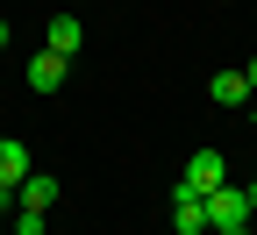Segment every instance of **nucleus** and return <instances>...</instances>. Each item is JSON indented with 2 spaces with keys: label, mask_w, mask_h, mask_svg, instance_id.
Returning <instances> with one entry per match:
<instances>
[{
  "label": "nucleus",
  "mask_w": 257,
  "mask_h": 235,
  "mask_svg": "<svg viewBox=\"0 0 257 235\" xmlns=\"http://www.w3.org/2000/svg\"><path fill=\"white\" fill-rule=\"evenodd\" d=\"M243 221H257V214H250V192H243L236 178L214 185V192H207V228H243Z\"/></svg>",
  "instance_id": "nucleus-1"
},
{
  "label": "nucleus",
  "mask_w": 257,
  "mask_h": 235,
  "mask_svg": "<svg viewBox=\"0 0 257 235\" xmlns=\"http://www.w3.org/2000/svg\"><path fill=\"white\" fill-rule=\"evenodd\" d=\"M64 72H72V57L43 43L36 57H29V72H22V79H29V93H57V86H64Z\"/></svg>",
  "instance_id": "nucleus-2"
},
{
  "label": "nucleus",
  "mask_w": 257,
  "mask_h": 235,
  "mask_svg": "<svg viewBox=\"0 0 257 235\" xmlns=\"http://www.w3.org/2000/svg\"><path fill=\"white\" fill-rule=\"evenodd\" d=\"M186 185H193V192L229 185V157H221V150H193V157H186Z\"/></svg>",
  "instance_id": "nucleus-3"
},
{
  "label": "nucleus",
  "mask_w": 257,
  "mask_h": 235,
  "mask_svg": "<svg viewBox=\"0 0 257 235\" xmlns=\"http://www.w3.org/2000/svg\"><path fill=\"white\" fill-rule=\"evenodd\" d=\"M172 228H179V235H207V192L179 185V192H172Z\"/></svg>",
  "instance_id": "nucleus-4"
},
{
  "label": "nucleus",
  "mask_w": 257,
  "mask_h": 235,
  "mask_svg": "<svg viewBox=\"0 0 257 235\" xmlns=\"http://www.w3.org/2000/svg\"><path fill=\"white\" fill-rule=\"evenodd\" d=\"M207 100H214V107H250L257 93H250L243 72H214V79H207Z\"/></svg>",
  "instance_id": "nucleus-5"
},
{
  "label": "nucleus",
  "mask_w": 257,
  "mask_h": 235,
  "mask_svg": "<svg viewBox=\"0 0 257 235\" xmlns=\"http://www.w3.org/2000/svg\"><path fill=\"white\" fill-rule=\"evenodd\" d=\"M15 207H36V214H50V207H57V178H43V171H29V178L15 185Z\"/></svg>",
  "instance_id": "nucleus-6"
},
{
  "label": "nucleus",
  "mask_w": 257,
  "mask_h": 235,
  "mask_svg": "<svg viewBox=\"0 0 257 235\" xmlns=\"http://www.w3.org/2000/svg\"><path fill=\"white\" fill-rule=\"evenodd\" d=\"M36 164H29V143H15V136H0V185H22Z\"/></svg>",
  "instance_id": "nucleus-7"
},
{
  "label": "nucleus",
  "mask_w": 257,
  "mask_h": 235,
  "mask_svg": "<svg viewBox=\"0 0 257 235\" xmlns=\"http://www.w3.org/2000/svg\"><path fill=\"white\" fill-rule=\"evenodd\" d=\"M50 50H64V57H79L86 50V29H79V15H50V36H43Z\"/></svg>",
  "instance_id": "nucleus-8"
},
{
  "label": "nucleus",
  "mask_w": 257,
  "mask_h": 235,
  "mask_svg": "<svg viewBox=\"0 0 257 235\" xmlns=\"http://www.w3.org/2000/svg\"><path fill=\"white\" fill-rule=\"evenodd\" d=\"M50 228V214H36V207H15V235H43Z\"/></svg>",
  "instance_id": "nucleus-9"
},
{
  "label": "nucleus",
  "mask_w": 257,
  "mask_h": 235,
  "mask_svg": "<svg viewBox=\"0 0 257 235\" xmlns=\"http://www.w3.org/2000/svg\"><path fill=\"white\" fill-rule=\"evenodd\" d=\"M214 235H257V221H243V228H214Z\"/></svg>",
  "instance_id": "nucleus-10"
},
{
  "label": "nucleus",
  "mask_w": 257,
  "mask_h": 235,
  "mask_svg": "<svg viewBox=\"0 0 257 235\" xmlns=\"http://www.w3.org/2000/svg\"><path fill=\"white\" fill-rule=\"evenodd\" d=\"M243 79H250V93H257V57H250V64H243Z\"/></svg>",
  "instance_id": "nucleus-11"
},
{
  "label": "nucleus",
  "mask_w": 257,
  "mask_h": 235,
  "mask_svg": "<svg viewBox=\"0 0 257 235\" xmlns=\"http://www.w3.org/2000/svg\"><path fill=\"white\" fill-rule=\"evenodd\" d=\"M8 43H15V29H8V22H0V50H8Z\"/></svg>",
  "instance_id": "nucleus-12"
},
{
  "label": "nucleus",
  "mask_w": 257,
  "mask_h": 235,
  "mask_svg": "<svg viewBox=\"0 0 257 235\" xmlns=\"http://www.w3.org/2000/svg\"><path fill=\"white\" fill-rule=\"evenodd\" d=\"M243 192H250V214H257V178H250V185H243Z\"/></svg>",
  "instance_id": "nucleus-13"
},
{
  "label": "nucleus",
  "mask_w": 257,
  "mask_h": 235,
  "mask_svg": "<svg viewBox=\"0 0 257 235\" xmlns=\"http://www.w3.org/2000/svg\"><path fill=\"white\" fill-rule=\"evenodd\" d=\"M250 107H257V100H250Z\"/></svg>",
  "instance_id": "nucleus-14"
}]
</instances>
